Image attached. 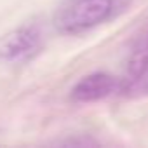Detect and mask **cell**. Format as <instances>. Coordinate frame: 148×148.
<instances>
[{"instance_id":"cell-1","label":"cell","mask_w":148,"mask_h":148,"mask_svg":"<svg viewBox=\"0 0 148 148\" xmlns=\"http://www.w3.org/2000/svg\"><path fill=\"white\" fill-rule=\"evenodd\" d=\"M113 11V0H64L56 11L54 26L66 35H77L105 23Z\"/></svg>"},{"instance_id":"cell-2","label":"cell","mask_w":148,"mask_h":148,"mask_svg":"<svg viewBox=\"0 0 148 148\" xmlns=\"http://www.w3.org/2000/svg\"><path fill=\"white\" fill-rule=\"evenodd\" d=\"M42 49V35L37 28L21 26L0 37V64H25Z\"/></svg>"},{"instance_id":"cell-3","label":"cell","mask_w":148,"mask_h":148,"mask_svg":"<svg viewBox=\"0 0 148 148\" xmlns=\"http://www.w3.org/2000/svg\"><path fill=\"white\" fill-rule=\"evenodd\" d=\"M119 89V80L110 73H91L75 84L71 89V99L77 103H94L108 98Z\"/></svg>"},{"instance_id":"cell-4","label":"cell","mask_w":148,"mask_h":148,"mask_svg":"<svg viewBox=\"0 0 148 148\" xmlns=\"http://www.w3.org/2000/svg\"><path fill=\"white\" fill-rule=\"evenodd\" d=\"M148 64V33L139 40V44L134 47L131 59H129V75L134 79L138 73Z\"/></svg>"},{"instance_id":"cell-5","label":"cell","mask_w":148,"mask_h":148,"mask_svg":"<svg viewBox=\"0 0 148 148\" xmlns=\"http://www.w3.org/2000/svg\"><path fill=\"white\" fill-rule=\"evenodd\" d=\"M125 94H129V96H148V64L134 79L129 80V84L125 87Z\"/></svg>"}]
</instances>
